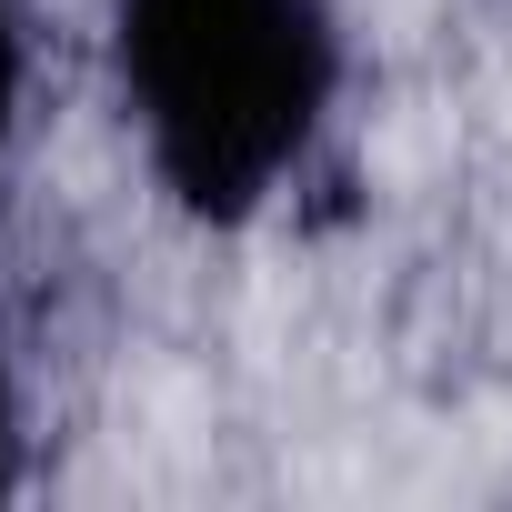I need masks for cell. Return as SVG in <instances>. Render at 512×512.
Segmentation results:
<instances>
[{
  "mask_svg": "<svg viewBox=\"0 0 512 512\" xmlns=\"http://www.w3.org/2000/svg\"><path fill=\"white\" fill-rule=\"evenodd\" d=\"M111 81L171 211L241 231L332 131L342 21L332 0H111Z\"/></svg>",
  "mask_w": 512,
  "mask_h": 512,
  "instance_id": "obj_1",
  "label": "cell"
},
{
  "mask_svg": "<svg viewBox=\"0 0 512 512\" xmlns=\"http://www.w3.org/2000/svg\"><path fill=\"white\" fill-rule=\"evenodd\" d=\"M21 492V392H11V372H0V502Z\"/></svg>",
  "mask_w": 512,
  "mask_h": 512,
  "instance_id": "obj_3",
  "label": "cell"
},
{
  "mask_svg": "<svg viewBox=\"0 0 512 512\" xmlns=\"http://www.w3.org/2000/svg\"><path fill=\"white\" fill-rule=\"evenodd\" d=\"M21 81H31V51H21V0H0V141L21 121Z\"/></svg>",
  "mask_w": 512,
  "mask_h": 512,
  "instance_id": "obj_2",
  "label": "cell"
}]
</instances>
